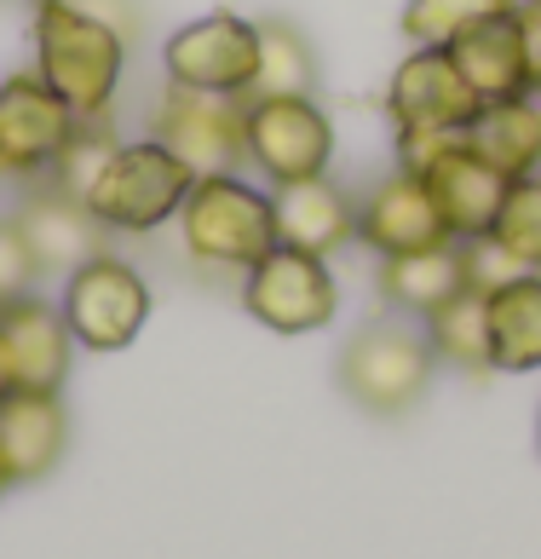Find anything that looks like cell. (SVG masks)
<instances>
[{
    "label": "cell",
    "instance_id": "1",
    "mask_svg": "<svg viewBox=\"0 0 541 559\" xmlns=\"http://www.w3.org/2000/svg\"><path fill=\"white\" fill-rule=\"evenodd\" d=\"M35 75L64 98L81 121H104L128 75L133 40L116 24H104L81 0H40L35 7Z\"/></svg>",
    "mask_w": 541,
    "mask_h": 559
},
{
    "label": "cell",
    "instance_id": "2",
    "mask_svg": "<svg viewBox=\"0 0 541 559\" xmlns=\"http://www.w3.org/2000/svg\"><path fill=\"white\" fill-rule=\"evenodd\" d=\"M179 242L202 272H248L260 254L277 248L270 191L242 174H196L179 209Z\"/></svg>",
    "mask_w": 541,
    "mask_h": 559
},
{
    "label": "cell",
    "instance_id": "3",
    "mask_svg": "<svg viewBox=\"0 0 541 559\" xmlns=\"http://www.w3.org/2000/svg\"><path fill=\"white\" fill-rule=\"evenodd\" d=\"M196 174L156 139H121L116 156L104 162L93 179L87 209L110 237H151L161 225H173L184 197H191Z\"/></svg>",
    "mask_w": 541,
    "mask_h": 559
},
{
    "label": "cell",
    "instance_id": "4",
    "mask_svg": "<svg viewBox=\"0 0 541 559\" xmlns=\"http://www.w3.org/2000/svg\"><path fill=\"white\" fill-rule=\"evenodd\" d=\"M432 376H438V358L426 346V329H414L409 318L363 323L340 346V392L381 421L409 416L426 399Z\"/></svg>",
    "mask_w": 541,
    "mask_h": 559
},
{
    "label": "cell",
    "instance_id": "5",
    "mask_svg": "<svg viewBox=\"0 0 541 559\" xmlns=\"http://www.w3.org/2000/svg\"><path fill=\"white\" fill-rule=\"evenodd\" d=\"M242 168L265 185H294L335 168V116L317 105V93L282 98H242Z\"/></svg>",
    "mask_w": 541,
    "mask_h": 559
},
{
    "label": "cell",
    "instance_id": "6",
    "mask_svg": "<svg viewBox=\"0 0 541 559\" xmlns=\"http://www.w3.org/2000/svg\"><path fill=\"white\" fill-rule=\"evenodd\" d=\"M58 312H64L75 346L87 352H128L144 323H151V283L133 260L98 248L93 260H81L64 277V295H58Z\"/></svg>",
    "mask_w": 541,
    "mask_h": 559
},
{
    "label": "cell",
    "instance_id": "7",
    "mask_svg": "<svg viewBox=\"0 0 541 559\" xmlns=\"http://www.w3.org/2000/svg\"><path fill=\"white\" fill-rule=\"evenodd\" d=\"M242 312L270 335H317L340 312L335 265L277 242L242 272Z\"/></svg>",
    "mask_w": 541,
    "mask_h": 559
},
{
    "label": "cell",
    "instance_id": "8",
    "mask_svg": "<svg viewBox=\"0 0 541 559\" xmlns=\"http://www.w3.org/2000/svg\"><path fill=\"white\" fill-rule=\"evenodd\" d=\"M260 64V24L242 12H207L184 24L161 47V75L191 93H219V98H248Z\"/></svg>",
    "mask_w": 541,
    "mask_h": 559
},
{
    "label": "cell",
    "instance_id": "9",
    "mask_svg": "<svg viewBox=\"0 0 541 559\" xmlns=\"http://www.w3.org/2000/svg\"><path fill=\"white\" fill-rule=\"evenodd\" d=\"M484 98L467 87V75L455 70L444 47H414L398 58V70L386 81V116L392 133H449L467 139Z\"/></svg>",
    "mask_w": 541,
    "mask_h": 559
},
{
    "label": "cell",
    "instance_id": "10",
    "mask_svg": "<svg viewBox=\"0 0 541 559\" xmlns=\"http://www.w3.org/2000/svg\"><path fill=\"white\" fill-rule=\"evenodd\" d=\"M151 139L168 144L191 174H242V98L161 87L151 110Z\"/></svg>",
    "mask_w": 541,
    "mask_h": 559
},
{
    "label": "cell",
    "instance_id": "11",
    "mask_svg": "<svg viewBox=\"0 0 541 559\" xmlns=\"http://www.w3.org/2000/svg\"><path fill=\"white\" fill-rule=\"evenodd\" d=\"M81 116L35 70L0 81V179H47L52 156L70 144Z\"/></svg>",
    "mask_w": 541,
    "mask_h": 559
},
{
    "label": "cell",
    "instance_id": "12",
    "mask_svg": "<svg viewBox=\"0 0 541 559\" xmlns=\"http://www.w3.org/2000/svg\"><path fill=\"white\" fill-rule=\"evenodd\" d=\"M358 242L374 248L381 260H392V254H421V248H438L455 237H449L438 202L426 191V179L409 168H392L358 202Z\"/></svg>",
    "mask_w": 541,
    "mask_h": 559
},
{
    "label": "cell",
    "instance_id": "13",
    "mask_svg": "<svg viewBox=\"0 0 541 559\" xmlns=\"http://www.w3.org/2000/svg\"><path fill=\"white\" fill-rule=\"evenodd\" d=\"M421 179H426L432 202H438L449 237H461V242L495 231V214H502L507 185H513L484 151H472V139L444 144V151L421 168Z\"/></svg>",
    "mask_w": 541,
    "mask_h": 559
},
{
    "label": "cell",
    "instance_id": "14",
    "mask_svg": "<svg viewBox=\"0 0 541 559\" xmlns=\"http://www.w3.org/2000/svg\"><path fill=\"white\" fill-rule=\"evenodd\" d=\"M270 214H277V242L300 254L335 260L340 248L358 242V197L335 174L270 185Z\"/></svg>",
    "mask_w": 541,
    "mask_h": 559
},
{
    "label": "cell",
    "instance_id": "15",
    "mask_svg": "<svg viewBox=\"0 0 541 559\" xmlns=\"http://www.w3.org/2000/svg\"><path fill=\"white\" fill-rule=\"evenodd\" d=\"M12 225L17 237H24L29 260L40 277H70L81 260H93L104 248V225L93 219L87 202H75L64 191H52V185H35V191L12 209Z\"/></svg>",
    "mask_w": 541,
    "mask_h": 559
},
{
    "label": "cell",
    "instance_id": "16",
    "mask_svg": "<svg viewBox=\"0 0 541 559\" xmlns=\"http://www.w3.org/2000/svg\"><path fill=\"white\" fill-rule=\"evenodd\" d=\"M0 335H7L12 352V376L17 386L29 392H64L70 381V364H75V335L64 312L52 300H40L35 288L0 306Z\"/></svg>",
    "mask_w": 541,
    "mask_h": 559
},
{
    "label": "cell",
    "instance_id": "17",
    "mask_svg": "<svg viewBox=\"0 0 541 559\" xmlns=\"http://www.w3.org/2000/svg\"><path fill=\"white\" fill-rule=\"evenodd\" d=\"M70 450V409L58 392H29L12 386L0 399V462H7L12 485H35L64 462Z\"/></svg>",
    "mask_w": 541,
    "mask_h": 559
},
{
    "label": "cell",
    "instance_id": "18",
    "mask_svg": "<svg viewBox=\"0 0 541 559\" xmlns=\"http://www.w3.org/2000/svg\"><path fill=\"white\" fill-rule=\"evenodd\" d=\"M455 58V70L467 75V87L484 98V105H502V98H525L536 93V75H530V52H525V35H518L513 12L490 17V24L467 29L455 47H444Z\"/></svg>",
    "mask_w": 541,
    "mask_h": 559
},
{
    "label": "cell",
    "instance_id": "19",
    "mask_svg": "<svg viewBox=\"0 0 541 559\" xmlns=\"http://www.w3.org/2000/svg\"><path fill=\"white\" fill-rule=\"evenodd\" d=\"M381 300L392 306L398 318H432L444 300H455L467 288V242H438V248H421V254H392L381 260Z\"/></svg>",
    "mask_w": 541,
    "mask_h": 559
},
{
    "label": "cell",
    "instance_id": "20",
    "mask_svg": "<svg viewBox=\"0 0 541 559\" xmlns=\"http://www.w3.org/2000/svg\"><path fill=\"white\" fill-rule=\"evenodd\" d=\"M490 318V364L495 376H530L541 369V272H525L484 295Z\"/></svg>",
    "mask_w": 541,
    "mask_h": 559
},
{
    "label": "cell",
    "instance_id": "21",
    "mask_svg": "<svg viewBox=\"0 0 541 559\" xmlns=\"http://www.w3.org/2000/svg\"><path fill=\"white\" fill-rule=\"evenodd\" d=\"M472 151H484L507 179H530L541 174V98H502V105H484L472 121Z\"/></svg>",
    "mask_w": 541,
    "mask_h": 559
},
{
    "label": "cell",
    "instance_id": "22",
    "mask_svg": "<svg viewBox=\"0 0 541 559\" xmlns=\"http://www.w3.org/2000/svg\"><path fill=\"white\" fill-rule=\"evenodd\" d=\"M421 329H426L432 358L449 364L455 376H472V381L495 376V364H490V318H484V295H478V288H461L455 300H444L432 318H421Z\"/></svg>",
    "mask_w": 541,
    "mask_h": 559
},
{
    "label": "cell",
    "instance_id": "23",
    "mask_svg": "<svg viewBox=\"0 0 541 559\" xmlns=\"http://www.w3.org/2000/svg\"><path fill=\"white\" fill-rule=\"evenodd\" d=\"M282 93H317V52H311L305 29L265 17L260 24V64L248 98H282Z\"/></svg>",
    "mask_w": 541,
    "mask_h": 559
},
{
    "label": "cell",
    "instance_id": "24",
    "mask_svg": "<svg viewBox=\"0 0 541 559\" xmlns=\"http://www.w3.org/2000/svg\"><path fill=\"white\" fill-rule=\"evenodd\" d=\"M513 12V0H409L404 7V40L409 47H455L467 29Z\"/></svg>",
    "mask_w": 541,
    "mask_h": 559
},
{
    "label": "cell",
    "instance_id": "25",
    "mask_svg": "<svg viewBox=\"0 0 541 559\" xmlns=\"http://www.w3.org/2000/svg\"><path fill=\"white\" fill-rule=\"evenodd\" d=\"M116 144H121V133L110 128V116H104V121H81V128L70 133V144L52 156L47 185H52V191H64V197H75V202H87L93 179L104 174V162L116 156Z\"/></svg>",
    "mask_w": 541,
    "mask_h": 559
},
{
    "label": "cell",
    "instance_id": "26",
    "mask_svg": "<svg viewBox=\"0 0 541 559\" xmlns=\"http://www.w3.org/2000/svg\"><path fill=\"white\" fill-rule=\"evenodd\" d=\"M490 237L502 242V254H513L525 272H541V174L507 185V202H502V214H495Z\"/></svg>",
    "mask_w": 541,
    "mask_h": 559
},
{
    "label": "cell",
    "instance_id": "27",
    "mask_svg": "<svg viewBox=\"0 0 541 559\" xmlns=\"http://www.w3.org/2000/svg\"><path fill=\"white\" fill-rule=\"evenodd\" d=\"M35 283H40V272H35L29 248H24V237H17L12 214H7V219H0V306L17 300V295H29Z\"/></svg>",
    "mask_w": 541,
    "mask_h": 559
},
{
    "label": "cell",
    "instance_id": "28",
    "mask_svg": "<svg viewBox=\"0 0 541 559\" xmlns=\"http://www.w3.org/2000/svg\"><path fill=\"white\" fill-rule=\"evenodd\" d=\"M513 277H525V265H518L513 254H502V242H495V237H472L467 242V288L490 295V288H502Z\"/></svg>",
    "mask_w": 541,
    "mask_h": 559
},
{
    "label": "cell",
    "instance_id": "29",
    "mask_svg": "<svg viewBox=\"0 0 541 559\" xmlns=\"http://www.w3.org/2000/svg\"><path fill=\"white\" fill-rule=\"evenodd\" d=\"M513 24L525 35V52H530V75L541 87V0H513Z\"/></svg>",
    "mask_w": 541,
    "mask_h": 559
},
{
    "label": "cell",
    "instance_id": "30",
    "mask_svg": "<svg viewBox=\"0 0 541 559\" xmlns=\"http://www.w3.org/2000/svg\"><path fill=\"white\" fill-rule=\"evenodd\" d=\"M17 386V376H12V352H7V335H0V399Z\"/></svg>",
    "mask_w": 541,
    "mask_h": 559
},
{
    "label": "cell",
    "instance_id": "31",
    "mask_svg": "<svg viewBox=\"0 0 541 559\" xmlns=\"http://www.w3.org/2000/svg\"><path fill=\"white\" fill-rule=\"evenodd\" d=\"M12 490V473H7V462H0V496H7Z\"/></svg>",
    "mask_w": 541,
    "mask_h": 559
},
{
    "label": "cell",
    "instance_id": "32",
    "mask_svg": "<svg viewBox=\"0 0 541 559\" xmlns=\"http://www.w3.org/2000/svg\"><path fill=\"white\" fill-rule=\"evenodd\" d=\"M536 450H541V416H536Z\"/></svg>",
    "mask_w": 541,
    "mask_h": 559
},
{
    "label": "cell",
    "instance_id": "33",
    "mask_svg": "<svg viewBox=\"0 0 541 559\" xmlns=\"http://www.w3.org/2000/svg\"><path fill=\"white\" fill-rule=\"evenodd\" d=\"M29 7H40V0H29Z\"/></svg>",
    "mask_w": 541,
    "mask_h": 559
}]
</instances>
